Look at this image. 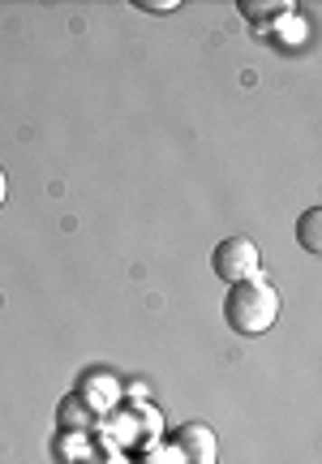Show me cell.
<instances>
[{
    "label": "cell",
    "instance_id": "1",
    "mask_svg": "<svg viewBox=\"0 0 322 464\" xmlns=\"http://www.w3.org/2000/svg\"><path fill=\"white\" fill-rule=\"evenodd\" d=\"M223 318L237 335H262L275 327L279 318V293L271 284L254 276V280L228 284V297H223Z\"/></svg>",
    "mask_w": 322,
    "mask_h": 464
},
{
    "label": "cell",
    "instance_id": "2",
    "mask_svg": "<svg viewBox=\"0 0 322 464\" xmlns=\"http://www.w3.org/2000/svg\"><path fill=\"white\" fill-rule=\"evenodd\" d=\"M211 271L223 284L254 280V276H262V254H258V246L250 237H228V241H220L211 249Z\"/></svg>",
    "mask_w": 322,
    "mask_h": 464
},
{
    "label": "cell",
    "instance_id": "3",
    "mask_svg": "<svg viewBox=\"0 0 322 464\" xmlns=\"http://www.w3.org/2000/svg\"><path fill=\"white\" fill-rule=\"evenodd\" d=\"M176 448H181L185 464H215L220 439H215V430H206L203 421H189V426H181V434H176Z\"/></svg>",
    "mask_w": 322,
    "mask_h": 464
},
{
    "label": "cell",
    "instance_id": "4",
    "mask_svg": "<svg viewBox=\"0 0 322 464\" xmlns=\"http://www.w3.org/2000/svg\"><path fill=\"white\" fill-rule=\"evenodd\" d=\"M90 421H95V409H90L78 392L61 400V409H56V426H61V430H69V434L90 430Z\"/></svg>",
    "mask_w": 322,
    "mask_h": 464
},
{
    "label": "cell",
    "instance_id": "5",
    "mask_svg": "<svg viewBox=\"0 0 322 464\" xmlns=\"http://www.w3.org/2000/svg\"><path fill=\"white\" fill-rule=\"evenodd\" d=\"M78 396L99 413V409H108V404H117V396H120V387H117V379H108V374H86L82 379V387H78Z\"/></svg>",
    "mask_w": 322,
    "mask_h": 464
},
{
    "label": "cell",
    "instance_id": "6",
    "mask_svg": "<svg viewBox=\"0 0 322 464\" xmlns=\"http://www.w3.org/2000/svg\"><path fill=\"white\" fill-rule=\"evenodd\" d=\"M297 241L306 254H322V207H309L306 216L297 219Z\"/></svg>",
    "mask_w": 322,
    "mask_h": 464
},
{
    "label": "cell",
    "instance_id": "7",
    "mask_svg": "<svg viewBox=\"0 0 322 464\" xmlns=\"http://www.w3.org/2000/svg\"><path fill=\"white\" fill-rule=\"evenodd\" d=\"M241 14H289V5H254V0H241Z\"/></svg>",
    "mask_w": 322,
    "mask_h": 464
},
{
    "label": "cell",
    "instance_id": "8",
    "mask_svg": "<svg viewBox=\"0 0 322 464\" xmlns=\"http://www.w3.org/2000/svg\"><path fill=\"white\" fill-rule=\"evenodd\" d=\"M137 9H147V14H172L176 0H137Z\"/></svg>",
    "mask_w": 322,
    "mask_h": 464
},
{
    "label": "cell",
    "instance_id": "9",
    "mask_svg": "<svg viewBox=\"0 0 322 464\" xmlns=\"http://www.w3.org/2000/svg\"><path fill=\"white\" fill-rule=\"evenodd\" d=\"M5 198H9V177H5V168H0V207H5Z\"/></svg>",
    "mask_w": 322,
    "mask_h": 464
}]
</instances>
